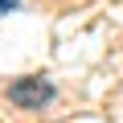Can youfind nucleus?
Listing matches in <instances>:
<instances>
[{
    "label": "nucleus",
    "instance_id": "1",
    "mask_svg": "<svg viewBox=\"0 0 123 123\" xmlns=\"http://www.w3.org/2000/svg\"><path fill=\"white\" fill-rule=\"evenodd\" d=\"M53 82L49 78H41V74H33V78H17L12 86H8V103H17V107H25V111H41L45 103H53Z\"/></svg>",
    "mask_w": 123,
    "mask_h": 123
},
{
    "label": "nucleus",
    "instance_id": "2",
    "mask_svg": "<svg viewBox=\"0 0 123 123\" xmlns=\"http://www.w3.org/2000/svg\"><path fill=\"white\" fill-rule=\"evenodd\" d=\"M17 4H21V0H0V17H4V12H12Z\"/></svg>",
    "mask_w": 123,
    "mask_h": 123
}]
</instances>
